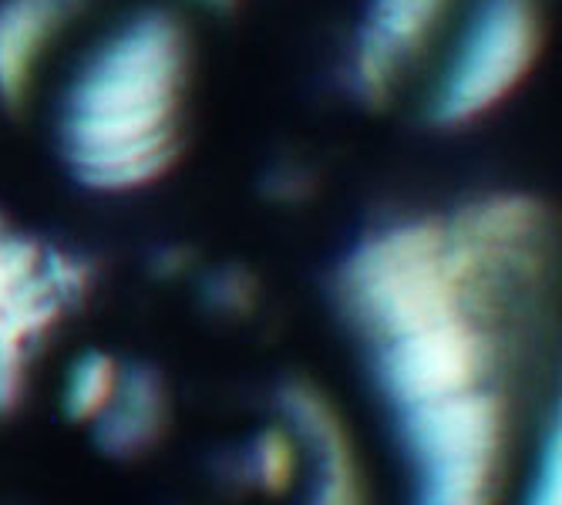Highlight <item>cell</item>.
I'll return each instance as SVG.
<instances>
[{"instance_id":"cell-5","label":"cell","mask_w":562,"mask_h":505,"mask_svg":"<svg viewBox=\"0 0 562 505\" xmlns=\"http://www.w3.org/2000/svg\"><path fill=\"white\" fill-rule=\"evenodd\" d=\"M451 8L454 0H364L350 37L347 78L368 109L387 105L401 75L431 44Z\"/></svg>"},{"instance_id":"cell-2","label":"cell","mask_w":562,"mask_h":505,"mask_svg":"<svg viewBox=\"0 0 562 505\" xmlns=\"http://www.w3.org/2000/svg\"><path fill=\"white\" fill-rule=\"evenodd\" d=\"M482 252L448 220L391 223L357 243L337 267L334 293L368 344L472 314L495 283Z\"/></svg>"},{"instance_id":"cell-14","label":"cell","mask_w":562,"mask_h":505,"mask_svg":"<svg viewBox=\"0 0 562 505\" xmlns=\"http://www.w3.org/2000/svg\"><path fill=\"white\" fill-rule=\"evenodd\" d=\"M195 4H202V8H213V11H229L236 0H195Z\"/></svg>"},{"instance_id":"cell-7","label":"cell","mask_w":562,"mask_h":505,"mask_svg":"<svg viewBox=\"0 0 562 505\" xmlns=\"http://www.w3.org/2000/svg\"><path fill=\"white\" fill-rule=\"evenodd\" d=\"M88 0H0V101L21 109L58 34Z\"/></svg>"},{"instance_id":"cell-9","label":"cell","mask_w":562,"mask_h":505,"mask_svg":"<svg viewBox=\"0 0 562 505\" xmlns=\"http://www.w3.org/2000/svg\"><path fill=\"white\" fill-rule=\"evenodd\" d=\"M498 454H454L415 465L412 505H492Z\"/></svg>"},{"instance_id":"cell-1","label":"cell","mask_w":562,"mask_h":505,"mask_svg":"<svg viewBox=\"0 0 562 505\" xmlns=\"http://www.w3.org/2000/svg\"><path fill=\"white\" fill-rule=\"evenodd\" d=\"M189 58V31L166 8L135 11L88 50L55 115L61 162L78 186L132 192L176 166Z\"/></svg>"},{"instance_id":"cell-8","label":"cell","mask_w":562,"mask_h":505,"mask_svg":"<svg viewBox=\"0 0 562 505\" xmlns=\"http://www.w3.org/2000/svg\"><path fill=\"white\" fill-rule=\"evenodd\" d=\"M166 428H169L166 378L148 364H132L122 368L112 401L91 422V441L109 459L128 462L156 448Z\"/></svg>"},{"instance_id":"cell-4","label":"cell","mask_w":562,"mask_h":505,"mask_svg":"<svg viewBox=\"0 0 562 505\" xmlns=\"http://www.w3.org/2000/svg\"><path fill=\"white\" fill-rule=\"evenodd\" d=\"M492 340L472 314L371 344V371L394 412L485 384Z\"/></svg>"},{"instance_id":"cell-6","label":"cell","mask_w":562,"mask_h":505,"mask_svg":"<svg viewBox=\"0 0 562 505\" xmlns=\"http://www.w3.org/2000/svg\"><path fill=\"white\" fill-rule=\"evenodd\" d=\"M277 401L296 441H303L314 454L317 479L311 505H364L361 472H357L347 428L334 412V404L306 381L283 384Z\"/></svg>"},{"instance_id":"cell-12","label":"cell","mask_w":562,"mask_h":505,"mask_svg":"<svg viewBox=\"0 0 562 505\" xmlns=\"http://www.w3.org/2000/svg\"><path fill=\"white\" fill-rule=\"evenodd\" d=\"M559 422L552 418L542 445H539V459L526 489L522 505H562V451H559Z\"/></svg>"},{"instance_id":"cell-11","label":"cell","mask_w":562,"mask_h":505,"mask_svg":"<svg viewBox=\"0 0 562 505\" xmlns=\"http://www.w3.org/2000/svg\"><path fill=\"white\" fill-rule=\"evenodd\" d=\"M252 475L270 492L280 495L296 475V435L286 428H267L252 441Z\"/></svg>"},{"instance_id":"cell-10","label":"cell","mask_w":562,"mask_h":505,"mask_svg":"<svg viewBox=\"0 0 562 505\" xmlns=\"http://www.w3.org/2000/svg\"><path fill=\"white\" fill-rule=\"evenodd\" d=\"M122 378V364L105 350H85L81 358L68 368L65 391H61V412L75 425H91L105 404L112 401Z\"/></svg>"},{"instance_id":"cell-13","label":"cell","mask_w":562,"mask_h":505,"mask_svg":"<svg viewBox=\"0 0 562 505\" xmlns=\"http://www.w3.org/2000/svg\"><path fill=\"white\" fill-rule=\"evenodd\" d=\"M206 296L213 307H220L226 314H246L252 307V280L239 270H220L210 280Z\"/></svg>"},{"instance_id":"cell-3","label":"cell","mask_w":562,"mask_h":505,"mask_svg":"<svg viewBox=\"0 0 562 505\" xmlns=\"http://www.w3.org/2000/svg\"><path fill=\"white\" fill-rule=\"evenodd\" d=\"M546 47L539 0H472L448 58L428 91V125L465 128L513 98Z\"/></svg>"}]
</instances>
